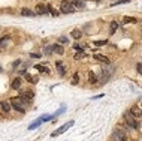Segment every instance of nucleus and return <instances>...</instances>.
Segmentation results:
<instances>
[{
	"label": "nucleus",
	"mask_w": 142,
	"mask_h": 141,
	"mask_svg": "<svg viewBox=\"0 0 142 141\" xmlns=\"http://www.w3.org/2000/svg\"><path fill=\"white\" fill-rule=\"evenodd\" d=\"M115 72V66L114 65H108V66H103L100 69V72H99V77H97V83L99 84H105V83H108L111 80V77L114 75Z\"/></svg>",
	"instance_id": "nucleus-1"
},
{
	"label": "nucleus",
	"mask_w": 142,
	"mask_h": 141,
	"mask_svg": "<svg viewBox=\"0 0 142 141\" xmlns=\"http://www.w3.org/2000/svg\"><path fill=\"white\" fill-rule=\"evenodd\" d=\"M124 122H126V125L129 128H132V129H139L141 128V122L136 117H133L132 114H130V111L124 113Z\"/></svg>",
	"instance_id": "nucleus-2"
},
{
	"label": "nucleus",
	"mask_w": 142,
	"mask_h": 141,
	"mask_svg": "<svg viewBox=\"0 0 142 141\" xmlns=\"http://www.w3.org/2000/svg\"><path fill=\"white\" fill-rule=\"evenodd\" d=\"M11 108H14V110H16V111H20L21 114H24L25 113V108H27V104L25 102H23L20 98H14V99H11Z\"/></svg>",
	"instance_id": "nucleus-3"
},
{
	"label": "nucleus",
	"mask_w": 142,
	"mask_h": 141,
	"mask_svg": "<svg viewBox=\"0 0 142 141\" xmlns=\"http://www.w3.org/2000/svg\"><path fill=\"white\" fill-rule=\"evenodd\" d=\"M60 11L63 14H75L76 12V9L73 8V5H72L70 0H63V2L60 3Z\"/></svg>",
	"instance_id": "nucleus-4"
},
{
	"label": "nucleus",
	"mask_w": 142,
	"mask_h": 141,
	"mask_svg": "<svg viewBox=\"0 0 142 141\" xmlns=\"http://www.w3.org/2000/svg\"><path fill=\"white\" fill-rule=\"evenodd\" d=\"M33 96H34V93H33L32 90H25V92H21V95H20V99L29 105V104L32 102V99H33Z\"/></svg>",
	"instance_id": "nucleus-5"
},
{
	"label": "nucleus",
	"mask_w": 142,
	"mask_h": 141,
	"mask_svg": "<svg viewBox=\"0 0 142 141\" xmlns=\"http://www.w3.org/2000/svg\"><path fill=\"white\" fill-rule=\"evenodd\" d=\"M114 138H115V141H126V140H127L126 131H123V129H115V131H114Z\"/></svg>",
	"instance_id": "nucleus-6"
},
{
	"label": "nucleus",
	"mask_w": 142,
	"mask_h": 141,
	"mask_svg": "<svg viewBox=\"0 0 142 141\" xmlns=\"http://www.w3.org/2000/svg\"><path fill=\"white\" fill-rule=\"evenodd\" d=\"M72 125H73V120H70L69 123H66V125L60 126V128H58V129H57L55 132H52V134H51V137H58V135H61V134H63L64 131H67V129H69L70 126H72Z\"/></svg>",
	"instance_id": "nucleus-7"
},
{
	"label": "nucleus",
	"mask_w": 142,
	"mask_h": 141,
	"mask_svg": "<svg viewBox=\"0 0 142 141\" xmlns=\"http://www.w3.org/2000/svg\"><path fill=\"white\" fill-rule=\"evenodd\" d=\"M34 14H36V15H45V14H48V11H47V5L39 3V5L36 6V11H34Z\"/></svg>",
	"instance_id": "nucleus-8"
},
{
	"label": "nucleus",
	"mask_w": 142,
	"mask_h": 141,
	"mask_svg": "<svg viewBox=\"0 0 142 141\" xmlns=\"http://www.w3.org/2000/svg\"><path fill=\"white\" fill-rule=\"evenodd\" d=\"M93 59L97 60V62H102V63H105V65H109V63H111V60L106 57V56H102V54H94Z\"/></svg>",
	"instance_id": "nucleus-9"
},
{
	"label": "nucleus",
	"mask_w": 142,
	"mask_h": 141,
	"mask_svg": "<svg viewBox=\"0 0 142 141\" xmlns=\"http://www.w3.org/2000/svg\"><path fill=\"white\" fill-rule=\"evenodd\" d=\"M55 68H57L58 74H60L61 77L66 74V68H64V65H63V62H61V60H57V62H55Z\"/></svg>",
	"instance_id": "nucleus-10"
},
{
	"label": "nucleus",
	"mask_w": 142,
	"mask_h": 141,
	"mask_svg": "<svg viewBox=\"0 0 142 141\" xmlns=\"http://www.w3.org/2000/svg\"><path fill=\"white\" fill-rule=\"evenodd\" d=\"M88 83L93 84V86H99V83H97V75L93 72V70L88 72Z\"/></svg>",
	"instance_id": "nucleus-11"
},
{
	"label": "nucleus",
	"mask_w": 142,
	"mask_h": 141,
	"mask_svg": "<svg viewBox=\"0 0 142 141\" xmlns=\"http://www.w3.org/2000/svg\"><path fill=\"white\" fill-rule=\"evenodd\" d=\"M130 114H132L133 117H138V119H141V107H139V105H135V107H132Z\"/></svg>",
	"instance_id": "nucleus-12"
},
{
	"label": "nucleus",
	"mask_w": 142,
	"mask_h": 141,
	"mask_svg": "<svg viewBox=\"0 0 142 141\" xmlns=\"http://www.w3.org/2000/svg\"><path fill=\"white\" fill-rule=\"evenodd\" d=\"M51 50H52V53H57V54H63V53H64L63 45H60V44H54V45H51Z\"/></svg>",
	"instance_id": "nucleus-13"
},
{
	"label": "nucleus",
	"mask_w": 142,
	"mask_h": 141,
	"mask_svg": "<svg viewBox=\"0 0 142 141\" xmlns=\"http://www.w3.org/2000/svg\"><path fill=\"white\" fill-rule=\"evenodd\" d=\"M11 87L14 90H18V89H21V78L18 77V78H15V80L12 81V84H11Z\"/></svg>",
	"instance_id": "nucleus-14"
},
{
	"label": "nucleus",
	"mask_w": 142,
	"mask_h": 141,
	"mask_svg": "<svg viewBox=\"0 0 142 141\" xmlns=\"http://www.w3.org/2000/svg\"><path fill=\"white\" fill-rule=\"evenodd\" d=\"M70 36H72L73 39H81L82 38V32L78 30V29H73L72 32H70Z\"/></svg>",
	"instance_id": "nucleus-15"
},
{
	"label": "nucleus",
	"mask_w": 142,
	"mask_h": 141,
	"mask_svg": "<svg viewBox=\"0 0 142 141\" xmlns=\"http://www.w3.org/2000/svg\"><path fill=\"white\" fill-rule=\"evenodd\" d=\"M0 107H2V110L5 111V113H9L12 108H11V104L9 102H8V101H2V102H0Z\"/></svg>",
	"instance_id": "nucleus-16"
},
{
	"label": "nucleus",
	"mask_w": 142,
	"mask_h": 141,
	"mask_svg": "<svg viewBox=\"0 0 142 141\" xmlns=\"http://www.w3.org/2000/svg\"><path fill=\"white\" fill-rule=\"evenodd\" d=\"M21 15L23 17H34L36 14H34L32 9H29V8H23V9H21Z\"/></svg>",
	"instance_id": "nucleus-17"
},
{
	"label": "nucleus",
	"mask_w": 142,
	"mask_h": 141,
	"mask_svg": "<svg viewBox=\"0 0 142 141\" xmlns=\"http://www.w3.org/2000/svg\"><path fill=\"white\" fill-rule=\"evenodd\" d=\"M72 5H73V8L76 9H82V8H85V3L82 2V0H72Z\"/></svg>",
	"instance_id": "nucleus-18"
},
{
	"label": "nucleus",
	"mask_w": 142,
	"mask_h": 141,
	"mask_svg": "<svg viewBox=\"0 0 142 141\" xmlns=\"http://www.w3.org/2000/svg\"><path fill=\"white\" fill-rule=\"evenodd\" d=\"M40 123H43V122H42V117H39V119H36V122H33V123H32V125L29 126V131H33V129H36V128H38V126L40 125Z\"/></svg>",
	"instance_id": "nucleus-19"
},
{
	"label": "nucleus",
	"mask_w": 142,
	"mask_h": 141,
	"mask_svg": "<svg viewBox=\"0 0 142 141\" xmlns=\"http://www.w3.org/2000/svg\"><path fill=\"white\" fill-rule=\"evenodd\" d=\"M34 68H36L38 70H40V72H43V74H49V69L45 65H34Z\"/></svg>",
	"instance_id": "nucleus-20"
},
{
	"label": "nucleus",
	"mask_w": 142,
	"mask_h": 141,
	"mask_svg": "<svg viewBox=\"0 0 142 141\" xmlns=\"http://www.w3.org/2000/svg\"><path fill=\"white\" fill-rule=\"evenodd\" d=\"M11 38L9 36H3V38H0V48H5L6 47V44H8V41H9Z\"/></svg>",
	"instance_id": "nucleus-21"
},
{
	"label": "nucleus",
	"mask_w": 142,
	"mask_h": 141,
	"mask_svg": "<svg viewBox=\"0 0 142 141\" xmlns=\"http://www.w3.org/2000/svg\"><path fill=\"white\" fill-rule=\"evenodd\" d=\"M25 80H27L29 83L36 84V83H38V77H32V75H29V74H25Z\"/></svg>",
	"instance_id": "nucleus-22"
},
{
	"label": "nucleus",
	"mask_w": 142,
	"mask_h": 141,
	"mask_svg": "<svg viewBox=\"0 0 142 141\" xmlns=\"http://www.w3.org/2000/svg\"><path fill=\"white\" fill-rule=\"evenodd\" d=\"M123 23H124V24H130V23H136V18H133V17H124V18H123Z\"/></svg>",
	"instance_id": "nucleus-23"
},
{
	"label": "nucleus",
	"mask_w": 142,
	"mask_h": 141,
	"mask_svg": "<svg viewBox=\"0 0 142 141\" xmlns=\"http://www.w3.org/2000/svg\"><path fill=\"white\" fill-rule=\"evenodd\" d=\"M58 44H60V45H67V44H69V39H67L66 36H60V38H58Z\"/></svg>",
	"instance_id": "nucleus-24"
},
{
	"label": "nucleus",
	"mask_w": 142,
	"mask_h": 141,
	"mask_svg": "<svg viewBox=\"0 0 142 141\" xmlns=\"http://www.w3.org/2000/svg\"><path fill=\"white\" fill-rule=\"evenodd\" d=\"M93 44H94L96 47H103V45H106V44H108V41H106V39H103V41H94Z\"/></svg>",
	"instance_id": "nucleus-25"
},
{
	"label": "nucleus",
	"mask_w": 142,
	"mask_h": 141,
	"mask_svg": "<svg viewBox=\"0 0 142 141\" xmlns=\"http://www.w3.org/2000/svg\"><path fill=\"white\" fill-rule=\"evenodd\" d=\"M132 0H118V2H114L111 3V6H118V5H124V3H130Z\"/></svg>",
	"instance_id": "nucleus-26"
},
{
	"label": "nucleus",
	"mask_w": 142,
	"mask_h": 141,
	"mask_svg": "<svg viewBox=\"0 0 142 141\" xmlns=\"http://www.w3.org/2000/svg\"><path fill=\"white\" fill-rule=\"evenodd\" d=\"M63 111H66V105H61V108H60V110H58V111H57V113H55L51 119H55V117H57V116H60V114L63 113Z\"/></svg>",
	"instance_id": "nucleus-27"
},
{
	"label": "nucleus",
	"mask_w": 142,
	"mask_h": 141,
	"mask_svg": "<svg viewBox=\"0 0 142 141\" xmlns=\"http://www.w3.org/2000/svg\"><path fill=\"white\" fill-rule=\"evenodd\" d=\"M117 29H118V23H117V21H112V23H111V33H114Z\"/></svg>",
	"instance_id": "nucleus-28"
},
{
	"label": "nucleus",
	"mask_w": 142,
	"mask_h": 141,
	"mask_svg": "<svg viewBox=\"0 0 142 141\" xmlns=\"http://www.w3.org/2000/svg\"><path fill=\"white\" fill-rule=\"evenodd\" d=\"M73 50H75V51H78V53H82V51H84V48H82L81 45H79V44H73Z\"/></svg>",
	"instance_id": "nucleus-29"
},
{
	"label": "nucleus",
	"mask_w": 142,
	"mask_h": 141,
	"mask_svg": "<svg viewBox=\"0 0 142 141\" xmlns=\"http://www.w3.org/2000/svg\"><path fill=\"white\" fill-rule=\"evenodd\" d=\"M78 81H79V75H78V74H75V75H73V80H72V84H73V86H76V84H78Z\"/></svg>",
	"instance_id": "nucleus-30"
},
{
	"label": "nucleus",
	"mask_w": 142,
	"mask_h": 141,
	"mask_svg": "<svg viewBox=\"0 0 142 141\" xmlns=\"http://www.w3.org/2000/svg\"><path fill=\"white\" fill-rule=\"evenodd\" d=\"M20 65H21V60H15V62H14V63H12V68L15 69V68H18Z\"/></svg>",
	"instance_id": "nucleus-31"
},
{
	"label": "nucleus",
	"mask_w": 142,
	"mask_h": 141,
	"mask_svg": "<svg viewBox=\"0 0 142 141\" xmlns=\"http://www.w3.org/2000/svg\"><path fill=\"white\" fill-rule=\"evenodd\" d=\"M136 70H138V74L142 72V65H141V62H138V65H136Z\"/></svg>",
	"instance_id": "nucleus-32"
},
{
	"label": "nucleus",
	"mask_w": 142,
	"mask_h": 141,
	"mask_svg": "<svg viewBox=\"0 0 142 141\" xmlns=\"http://www.w3.org/2000/svg\"><path fill=\"white\" fill-rule=\"evenodd\" d=\"M45 54H52V50H51V45L45 48Z\"/></svg>",
	"instance_id": "nucleus-33"
},
{
	"label": "nucleus",
	"mask_w": 142,
	"mask_h": 141,
	"mask_svg": "<svg viewBox=\"0 0 142 141\" xmlns=\"http://www.w3.org/2000/svg\"><path fill=\"white\" fill-rule=\"evenodd\" d=\"M30 57H33V59H39L40 54H34V53H33V54H30Z\"/></svg>",
	"instance_id": "nucleus-34"
},
{
	"label": "nucleus",
	"mask_w": 142,
	"mask_h": 141,
	"mask_svg": "<svg viewBox=\"0 0 142 141\" xmlns=\"http://www.w3.org/2000/svg\"><path fill=\"white\" fill-rule=\"evenodd\" d=\"M102 96H103V93H102V95H97V96H94V98H93V99H100V98H102Z\"/></svg>",
	"instance_id": "nucleus-35"
}]
</instances>
